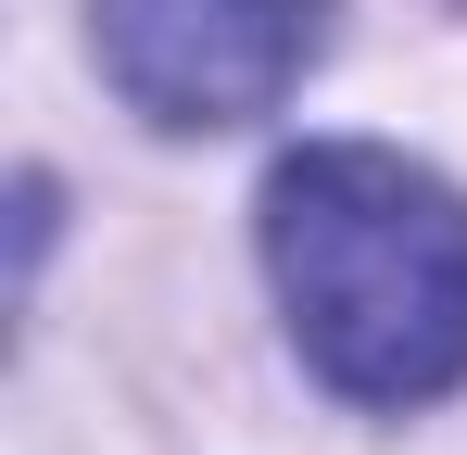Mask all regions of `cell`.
<instances>
[{"label":"cell","mask_w":467,"mask_h":455,"mask_svg":"<svg viewBox=\"0 0 467 455\" xmlns=\"http://www.w3.org/2000/svg\"><path fill=\"white\" fill-rule=\"evenodd\" d=\"M265 279L341 405H442L467 379V190L391 140H304L265 177Z\"/></svg>","instance_id":"6da1fadb"},{"label":"cell","mask_w":467,"mask_h":455,"mask_svg":"<svg viewBox=\"0 0 467 455\" xmlns=\"http://www.w3.org/2000/svg\"><path fill=\"white\" fill-rule=\"evenodd\" d=\"M101 76L152 127H253L328 51V0H88Z\"/></svg>","instance_id":"7a4b0ae2"}]
</instances>
